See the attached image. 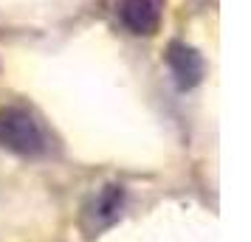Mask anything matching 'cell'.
I'll return each mask as SVG.
<instances>
[{"mask_svg":"<svg viewBox=\"0 0 251 242\" xmlns=\"http://www.w3.org/2000/svg\"><path fill=\"white\" fill-rule=\"evenodd\" d=\"M0 144L20 155H40L46 152V135L31 115L20 107L0 110Z\"/></svg>","mask_w":251,"mask_h":242,"instance_id":"obj_1","label":"cell"},{"mask_svg":"<svg viewBox=\"0 0 251 242\" xmlns=\"http://www.w3.org/2000/svg\"><path fill=\"white\" fill-rule=\"evenodd\" d=\"M119 17L133 34H152L158 28V0H119Z\"/></svg>","mask_w":251,"mask_h":242,"instance_id":"obj_2","label":"cell"},{"mask_svg":"<svg viewBox=\"0 0 251 242\" xmlns=\"http://www.w3.org/2000/svg\"><path fill=\"white\" fill-rule=\"evenodd\" d=\"M167 62H170L172 73L178 76V85H181V88H192V85H198L201 76H203V62H201V57L195 54L192 48L181 45V43H172L170 45Z\"/></svg>","mask_w":251,"mask_h":242,"instance_id":"obj_3","label":"cell"},{"mask_svg":"<svg viewBox=\"0 0 251 242\" xmlns=\"http://www.w3.org/2000/svg\"><path fill=\"white\" fill-rule=\"evenodd\" d=\"M119 208H122V189L119 186H107L102 195L93 200V220L96 225H107L119 217Z\"/></svg>","mask_w":251,"mask_h":242,"instance_id":"obj_4","label":"cell"}]
</instances>
